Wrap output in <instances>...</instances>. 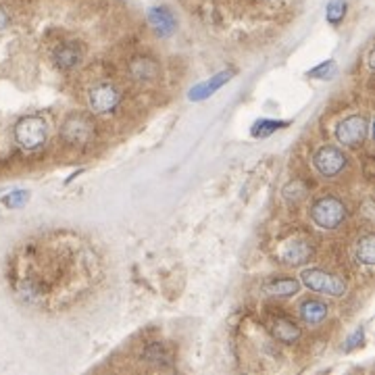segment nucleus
Wrapping results in <instances>:
<instances>
[{
    "label": "nucleus",
    "instance_id": "1",
    "mask_svg": "<svg viewBox=\"0 0 375 375\" xmlns=\"http://www.w3.org/2000/svg\"><path fill=\"white\" fill-rule=\"evenodd\" d=\"M348 215L346 204L336 196H324L313 202L311 219L321 230H338Z\"/></svg>",
    "mask_w": 375,
    "mask_h": 375
},
{
    "label": "nucleus",
    "instance_id": "2",
    "mask_svg": "<svg viewBox=\"0 0 375 375\" xmlns=\"http://www.w3.org/2000/svg\"><path fill=\"white\" fill-rule=\"evenodd\" d=\"M61 138L65 144L75 146V148H84L90 146L96 138V125L94 121L84 115V113H73L63 121L61 128Z\"/></svg>",
    "mask_w": 375,
    "mask_h": 375
},
{
    "label": "nucleus",
    "instance_id": "3",
    "mask_svg": "<svg viewBox=\"0 0 375 375\" xmlns=\"http://www.w3.org/2000/svg\"><path fill=\"white\" fill-rule=\"evenodd\" d=\"M300 282L317 292V294H326V296H344L346 294V282L326 269H319V267H311L300 274Z\"/></svg>",
    "mask_w": 375,
    "mask_h": 375
},
{
    "label": "nucleus",
    "instance_id": "4",
    "mask_svg": "<svg viewBox=\"0 0 375 375\" xmlns=\"http://www.w3.org/2000/svg\"><path fill=\"white\" fill-rule=\"evenodd\" d=\"M46 138H48V125L38 115H27L19 119L15 125V142L23 150H38L40 146H44Z\"/></svg>",
    "mask_w": 375,
    "mask_h": 375
},
{
    "label": "nucleus",
    "instance_id": "5",
    "mask_svg": "<svg viewBox=\"0 0 375 375\" xmlns=\"http://www.w3.org/2000/svg\"><path fill=\"white\" fill-rule=\"evenodd\" d=\"M346 165H348V156L338 146H321L313 154V167L324 178H336L338 173L344 171Z\"/></svg>",
    "mask_w": 375,
    "mask_h": 375
},
{
    "label": "nucleus",
    "instance_id": "6",
    "mask_svg": "<svg viewBox=\"0 0 375 375\" xmlns=\"http://www.w3.org/2000/svg\"><path fill=\"white\" fill-rule=\"evenodd\" d=\"M369 136V119L363 115H350L342 119L336 128V138L342 146L348 148H359L365 144Z\"/></svg>",
    "mask_w": 375,
    "mask_h": 375
},
{
    "label": "nucleus",
    "instance_id": "7",
    "mask_svg": "<svg viewBox=\"0 0 375 375\" xmlns=\"http://www.w3.org/2000/svg\"><path fill=\"white\" fill-rule=\"evenodd\" d=\"M88 102L94 113H113L121 102V92L117 86H113L109 82L96 84L94 88H90Z\"/></svg>",
    "mask_w": 375,
    "mask_h": 375
},
{
    "label": "nucleus",
    "instance_id": "8",
    "mask_svg": "<svg viewBox=\"0 0 375 375\" xmlns=\"http://www.w3.org/2000/svg\"><path fill=\"white\" fill-rule=\"evenodd\" d=\"M52 59H55V65H57L61 71H71V69H75V67L82 65L84 52H82L80 44H75V42H65V44H61L55 52H52Z\"/></svg>",
    "mask_w": 375,
    "mask_h": 375
},
{
    "label": "nucleus",
    "instance_id": "9",
    "mask_svg": "<svg viewBox=\"0 0 375 375\" xmlns=\"http://www.w3.org/2000/svg\"><path fill=\"white\" fill-rule=\"evenodd\" d=\"M230 80H232V71H221V73H217V75H213L210 80L200 82L198 86H194V88L190 90L188 98H190L192 102H200V100H204V98H208V96L215 94V92H217L221 86H226Z\"/></svg>",
    "mask_w": 375,
    "mask_h": 375
},
{
    "label": "nucleus",
    "instance_id": "10",
    "mask_svg": "<svg viewBox=\"0 0 375 375\" xmlns=\"http://www.w3.org/2000/svg\"><path fill=\"white\" fill-rule=\"evenodd\" d=\"M128 71L138 82H150V80L158 77L160 65L152 57H134L128 65Z\"/></svg>",
    "mask_w": 375,
    "mask_h": 375
},
{
    "label": "nucleus",
    "instance_id": "11",
    "mask_svg": "<svg viewBox=\"0 0 375 375\" xmlns=\"http://www.w3.org/2000/svg\"><path fill=\"white\" fill-rule=\"evenodd\" d=\"M271 336L282 342V344H294L300 340L302 336V330L294 324L292 319H286V317H276L274 324H271Z\"/></svg>",
    "mask_w": 375,
    "mask_h": 375
},
{
    "label": "nucleus",
    "instance_id": "12",
    "mask_svg": "<svg viewBox=\"0 0 375 375\" xmlns=\"http://www.w3.org/2000/svg\"><path fill=\"white\" fill-rule=\"evenodd\" d=\"M280 256H282V261H284L286 265L298 267V265L306 263V261L313 256V246H311V242H306V240H296V242L286 244V246L282 248Z\"/></svg>",
    "mask_w": 375,
    "mask_h": 375
},
{
    "label": "nucleus",
    "instance_id": "13",
    "mask_svg": "<svg viewBox=\"0 0 375 375\" xmlns=\"http://www.w3.org/2000/svg\"><path fill=\"white\" fill-rule=\"evenodd\" d=\"M148 23L158 36H171L176 32V17L165 7H154L148 11Z\"/></svg>",
    "mask_w": 375,
    "mask_h": 375
},
{
    "label": "nucleus",
    "instance_id": "14",
    "mask_svg": "<svg viewBox=\"0 0 375 375\" xmlns=\"http://www.w3.org/2000/svg\"><path fill=\"white\" fill-rule=\"evenodd\" d=\"M300 319L309 326H319L328 317V304L319 298H306L300 302Z\"/></svg>",
    "mask_w": 375,
    "mask_h": 375
},
{
    "label": "nucleus",
    "instance_id": "15",
    "mask_svg": "<svg viewBox=\"0 0 375 375\" xmlns=\"http://www.w3.org/2000/svg\"><path fill=\"white\" fill-rule=\"evenodd\" d=\"M142 359L154 367H160V369H165V367H171L173 365V352L163 344V342H150L144 350H142Z\"/></svg>",
    "mask_w": 375,
    "mask_h": 375
},
{
    "label": "nucleus",
    "instance_id": "16",
    "mask_svg": "<svg viewBox=\"0 0 375 375\" xmlns=\"http://www.w3.org/2000/svg\"><path fill=\"white\" fill-rule=\"evenodd\" d=\"M300 290V282L294 278H278L265 284V292L271 296H294Z\"/></svg>",
    "mask_w": 375,
    "mask_h": 375
},
{
    "label": "nucleus",
    "instance_id": "17",
    "mask_svg": "<svg viewBox=\"0 0 375 375\" xmlns=\"http://www.w3.org/2000/svg\"><path fill=\"white\" fill-rule=\"evenodd\" d=\"M356 261L365 267H373L375 265V236L367 234L359 240L356 244Z\"/></svg>",
    "mask_w": 375,
    "mask_h": 375
},
{
    "label": "nucleus",
    "instance_id": "18",
    "mask_svg": "<svg viewBox=\"0 0 375 375\" xmlns=\"http://www.w3.org/2000/svg\"><path fill=\"white\" fill-rule=\"evenodd\" d=\"M306 184L304 182H300V180H294V182H290L286 188H284V200L290 204V206H296L298 202H302L304 200V196H306Z\"/></svg>",
    "mask_w": 375,
    "mask_h": 375
},
{
    "label": "nucleus",
    "instance_id": "19",
    "mask_svg": "<svg viewBox=\"0 0 375 375\" xmlns=\"http://www.w3.org/2000/svg\"><path fill=\"white\" fill-rule=\"evenodd\" d=\"M286 125H288L286 121H276V119H261V121H256V123L252 125L250 134H252L254 138H267V136H271L274 132H278V130H282V128H286Z\"/></svg>",
    "mask_w": 375,
    "mask_h": 375
},
{
    "label": "nucleus",
    "instance_id": "20",
    "mask_svg": "<svg viewBox=\"0 0 375 375\" xmlns=\"http://www.w3.org/2000/svg\"><path fill=\"white\" fill-rule=\"evenodd\" d=\"M346 15V3L344 0H332V3L328 5L326 9V17L332 25H338Z\"/></svg>",
    "mask_w": 375,
    "mask_h": 375
},
{
    "label": "nucleus",
    "instance_id": "21",
    "mask_svg": "<svg viewBox=\"0 0 375 375\" xmlns=\"http://www.w3.org/2000/svg\"><path fill=\"white\" fill-rule=\"evenodd\" d=\"M311 77H334L336 75V63L328 61V63H321L319 67H315L313 71H309Z\"/></svg>",
    "mask_w": 375,
    "mask_h": 375
},
{
    "label": "nucleus",
    "instance_id": "22",
    "mask_svg": "<svg viewBox=\"0 0 375 375\" xmlns=\"http://www.w3.org/2000/svg\"><path fill=\"white\" fill-rule=\"evenodd\" d=\"M27 198H29V194H27L25 190H17V192H11V194L5 198V204H7L9 208H19L21 204L27 202Z\"/></svg>",
    "mask_w": 375,
    "mask_h": 375
},
{
    "label": "nucleus",
    "instance_id": "23",
    "mask_svg": "<svg viewBox=\"0 0 375 375\" xmlns=\"http://www.w3.org/2000/svg\"><path fill=\"white\" fill-rule=\"evenodd\" d=\"M361 342H363V330H356L350 338H348V344L344 346L346 350H352L354 346H361Z\"/></svg>",
    "mask_w": 375,
    "mask_h": 375
},
{
    "label": "nucleus",
    "instance_id": "24",
    "mask_svg": "<svg viewBox=\"0 0 375 375\" xmlns=\"http://www.w3.org/2000/svg\"><path fill=\"white\" fill-rule=\"evenodd\" d=\"M9 23H11V17H9V13H7L3 7H0V29H5Z\"/></svg>",
    "mask_w": 375,
    "mask_h": 375
}]
</instances>
